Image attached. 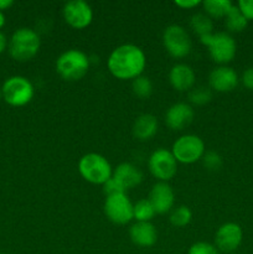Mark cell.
<instances>
[{
  "instance_id": "603a6c76",
  "label": "cell",
  "mask_w": 253,
  "mask_h": 254,
  "mask_svg": "<svg viewBox=\"0 0 253 254\" xmlns=\"http://www.w3.org/2000/svg\"><path fill=\"white\" fill-rule=\"evenodd\" d=\"M155 213V210L148 198H141L133 205V218H135L136 222H150Z\"/></svg>"
},
{
  "instance_id": "e0dca14e",
  "label": "cell",
  "mask_w": 253,
  "mask_h": 254,
  "mask_svg": "<svg viewBox=\"0 0 253 254\" xmlns=\"http://www.w3.org/2000/svg\"><path fill=\"white\" fill-rule=\"evenodd\" d=\"M169 79L170 83L176 91L186 92L191 89L195 84V72L189 64H178L173 66L169 73Z\"/></svg>"
},
{
  "instance_id": "83f0119b",
  "label": "cell",
  "mask_w": 253,
  "mask_h": 254,
  "mask_svg": "<svg viewBox=\"0 0 253 254\" xmlns=\"http://www.w3.org/2000/svg\"><path fill=\"white\" fill-rule=\"evenodd\" d=\"M188 254H221L215 245L208 242H196L189 248Z\"/></svg>"
},
{
  "instance_id": "5bb4252c",
  "label": "cell",
  "mask_w": 253,
  "mask_h": 254,
  "mask_svg": "<svg viewBox=\"0 0 253 254\" xmlns=\"http://www.w3.org/2000/svg\"><path fill=\"white\" fill-rule=\"evenodd\" d=\"M193 109L188 103H175L168 109L165 114V123L173 130H183L192 122Z\"/></svg>"
},
{
  "instance_id": "4fadbf2b",
  "label": "cell",
  "mask_w": 253,
  "mask_h": 254,
  "mask_svg": "<svg viewBox=\"0 0 253 254\" xmlns=\"http://www.w3.org/2000/svg\"><path fill=\"white\" fill-rule=\"evenodd\" d=\"M149 201L153 205L156 213H166L173 208L175 202V193L168 183L159 181L151 188L149 193Z\"/></svg>"
},
{
  "instance_id": "8d00e7d4",
  "label": "cell",
  "mask_w": 253,
  "mask_h": 254,
  "mask_svg": "<svg viewBox=\"0 0 253 254\" xmlns=\"http://www.w3.org/2000/svg\"><path fill=\"white\" fill-rule=\"evenodd\" d=\"M0 254H6V253H0Z\"/></svg>"
},
{
  "instance_id": "f1b7e54d",
  "label": "cell",
  "mask_w": 253,
  "mask_h": 254,
  "mask_svg": "<svg viewBox=\"0 0 253 254\" xmlns=\"http://www.w3.org/2000/svg\"><path fill=\"white\" fill-rule=\"evenodd\" d=\"M103 192L106 193V196H114L119 195V193H126V190L123 189V186L116 180V179L112 176L108 181L103 184Z\"/></svg>"
},
{
  "instance_id": "8992f818",
  "label": "cell",
  "mask_w": 253,
  "mask_h": 254,
  "mask_svg": "<svg viewBox=\"0 0 253 254\" xmlns=\"http://www.w3.org/2000/svg\"><path fill=\"white\" fill-rule=\"evenodd\" d=\"M1 97L12 107L26 106L34 97V86L24 76H11L1 87Z\"/></svg>"
},
{
  "instance_id": "6da1fadb",
  "label": "cell",
  "mask_w": 253,
  "mask_h": 254,
  "mask_svg": "<svg viewBox=\"0 0 253 254\" xmlns=\"http://www.w3.org/2000/svg\"><path fill=\"white\" fill-rule=\"evenodd\" d=\"M107 64L109 72L116 78L134 79L143 73L146 66V57L139 46L124 44L112 51Z\"/></svg>"
},
{
  "instance_id": "5b68a950",
  "label": "cell",
  "mask_w": 253,
  "mask_h": 254,
  "mask_svg": "<svg viewBox=\"0 0 253 254\" xmlns=\"http://www.w3.org/2000/svg\"><path fill=\"white\" fill-rule=\"evenodd\" d=\"M201 44L208 47L211 59L221 64H228L236 56L237 45L235 39L227 32H216L200 37Z\"/></svg>"
},
{
  "instance_id": "277c9868",
  "label": "cell",
  "mask_w": 253,
  "mask_h": 254,
  "mask_svg": "<svg viewBox=\"0 0 253 254\" xmlns=\"http://www.w3.org/2000/svg\"><path fill=\"white\" fill-rule=\"evenodd\" d=\"M78 171L82 178L94 185H103L113 175L109 161L103 155L88 153L79 159Z\"/></svg>"
},
{
  "instance_id": "d4e9b609",
  "label": "cell",
  "mask_w": 253,
  "mask_h": 254,
  "mask_svg": "<svg viewBox=\"0 0 253 254\" xmlns=\"http://www.w3.org/2000/svg\"><path fill=\"white\" fill-rule=\"evenodd\" d=\"M191 218H192V213L190 208L188 206H179L171 212L170 222L175 227H185L190 223Z\"/></svg>"
},
{
  "instance_id": "9a60e30c",
  "label": "cell",
  "mask_w": 253,
  "mask_h": 254,
  "mask_svg": "<svg viewBox=\"0 0 253 254\" xmlns=\"http://www.w3.org/2000/svg\"><path fill=\"white\" fill-rule=\"evenodd\" d=\"M208 84L217 92H231L238 84V76L231 67L220 66L212 69L208 76Z\"/></svg>"
},
{
  "instance_id": "836d02e7",
  "label": "cell",
  "mask_w": 253,
  "mask_h": 254,
  "mask_svg": "<svg viewBox=\"0 0 253 254\" xmlns=\"http://www.w3.org/2000/svg\"><path fill=\"white\" fill-rule=\"evenodd\" d=\"M12 4H14L12 0H0V11L9 9Z\"/></svg>"
},
{
  "instance_id": "7c38bea8",
  "label": "cell",
  "mask_w": 253,
  "mask_h": 254,
  "mask_svg": "<svg viewBox=\"0 0 253 254\" xmlns=\"http://www.w3.org/2000/svg\"><path fill=\"white\" fill-rule=\"evenodd\" d=\"M243 232L235 222L223 223L215 235V246L220 252L230 253L237 250L242 243Z\"/></svg>"
},
{
  "instance_id": "2e32d148",
  "label": "cell",
  "mask_w": 253,
  "mask_h": 254,
  "mask_svg": "<svg viewBox=\"0 0 253 254\" xmlns=\"http://www.w3.org/2000/svg\"><path fill=\"white\" fill-rule=\"evenodd\" d=\"M129 236L134 245L148 248L156 243L158 232L151 222H135L129 230Z\"/></svg>"
},
{
  "instance_id": "484cf974",
  "label": "cell",
  "mask_w": 253,
  "mask_h": 254,
  "mask_svg": "<svg viewBox=\"0 0 253 254\" xmlns=\"http://www.w3.org/2000/svg\"><path fill=\"white\" fill-rule=\"evenodd\" d=\"M211 91L206 87H196L189 94L191 103L197 104V106H203L211 101Z\"/></svg>"
},
{
  "instance_id": "f546056e",
  "label": "cell",
  "mask_w": 253,
  "mask_h": 254,
  "mask_svg": "<svg viewBox=\"0 0 253 254\" xmlns=\"http://www.w3.org/2000/svg\"><path fill=\"white\" fill-rule=\"evenodd\" d=\"M237 6L246 19L253 20V0H240Z\"/></svg>"
},
{
  "instance_id": "30bf717a",
  "label": "cell",
  "mask_w": 253,
  "mask_h": 254,
  "mask_svg": "<svg viewBox=\"0 0 253 254\" xmlns=\"http://www.w3.org/2000/svg\"><path fill=\"white\" fill-rule=\"evenodd\" d=\"M104 213L111 222L126 225L133 218V203L126 193L108 196L104 202Z\"/></svg>"
},
{
  "instance_id": "e575fe53",
  "label": "cell",
  "mask_w": 253,
  "mask_h": 254,
  "mask_svg": "<svg viewBox=\"0 0 253 254\" xmlns=\"http://www.w3.org/2000/svg\"><path fill=\"white\" fill-rule=\"evenodd\" d=\"M4 25H5V15H4V12L0 11V29H1Z\"/></svg>"
},
{
  "instance_id": "ffe728a7",
  "label": "cell",
  "mask_w": 253,
  "mask_h": 254,
  "mask_svg": "<svg viewBox=\"0 0 253 254\" xmlns=\"http://www.w3.org/2000/svg\"><path fill=\"white\" fill-rule=\"evenodd\" d=\"M202 6L206 15L215 19H221L226 17V15L232 9L233 4L230 0H205L202 1Z\"/></svg>"
},
{
  "instance_id": "44dd1931",
  "label": "cell",
  "mask_w": 253,
  "mask_h": 254,
  "mask_svg": "<svg viewBox=\"0 0 253 254\" xmlns=\"http://www.w3.org/2000/svg\"><path fill=\"white\" fill-rule=\"evenodd\" d=\"M225 25L228 31L231 32H241L247 27L248 20L246 19L245 15L241 12L237 5H233L232 9L230 10L225 17Z\"/></svg>"
},
{
  "instance_id": "9c48e42d",
  "label": "cell",
  "mask_w": 253,
  "mask_h": 254,
  "mask_svg": "<svg viewBox=\"0 0 253 254\" xmlns=\"http://www.w3.org/2000/svg\"><path fill=\"white\" fill-rule=\"evenodd\" d=\"M148 165L151 175L164 183H168L170 179H173L178 171V161L175 156L173 155L171 150H166L164 148L153 151L149 158Z\"/></svg>"
},
{
  "instance_id": "cb8c5ba5",
  "label": "cell",
  "mask_w": 253,
  "mask_h": 254,
  "mask_svg": "<svg viewBox=\"0 0 253 254\" xmlns=\"http://www.w3.org/2000/svg\"><path fill=\"white\" fill-rule=\"evenodd\" d=\"M131 88H133L134 94L139 98H149L153 92V83L150 79L145 76H139L133 79L131 82Z\"/></svg>"
},
{
  "instance_id": "ac0fdd59",
  "label": "cell",
  "mask_w": 253,
  "mask_h": 254,
  "mask_svg": "<svg viewBox=\"0 0 253 254\" xmlns=\"http://www.w3.org/2000/svg\"><path fill=\"white\" fill-rule=\"evenodd\" d=\"M112 176L123 186L126 191L135 188L143 181V173L140 171V169L130 163L119 164Z\"/></svg>"
},
{
  "instance_id": "7a4b0ae2",
  "label": "cell",
  "mask_w": 253,
  "mask_h": 254,
  "mask_svg": "<svg viewBox=\"0 0 253 254\" xmlns=\"http://www.w3.org/2000/svg\"><path fill=\"white\" fill-rule=\"evenodd\" d=\"M41 40L35 30L29 27L17 29L10 37L7 44L10 56L20 62H25L36 56L40 50Z\"/></svg>"
},
{
  "instance_id": "7402d4cb",
  "label": "cell",
  "mask_w": 253,
  "mask_h": 254,
  "mask_svg": "<svg viewBox=\"0 0 253 254\" xmlns=\"http://www.w3.org/2000/svg\"><path fill=\"white\" fill-rule=\"evenodd\" d=\"M190 26L200 37L208 34H212L213 30V24L211 17L208 15L202 14V12H198V14H195L191 16Z\"/></svg>"
},
{
  "instance_id": "ba28073f",
  "label": "cell",
  "mask_w": 253,
  "mask_h": 254,
  "mask_svg": "<svg viewBox=\"0 0 253 254\" xmlns=\"http://www.w3.org/2000/svg\"><path fill=\"white\" fill-rule=\"evenodd\" d=\"M163 44L166 51L175 59H183L191 51L190 36L180 25H170L164 30Z\"/></svg>"
},
{
  "instance_id": "d6a6232c",
  "label": "cell",
  "mask_w": 253,
  "mask_h": 254,
  "mask_svg": "<svg viewBox=\"0 0 253 254\" xmlns=\"http://www.w3.org/2000/svg\"><path fill=\"white\" fill-rule=\"evenodd\" d=\"M6 46H7L6 37H5V35L0 31V54H2V52H4V50L6 49Z\"/></svg>"
},
{
  "instance_id": "d590c367",
  "label": "cell",
  "mask_w": 253,
  "mask_h": 254,
  "mask_svg": "<svg viewBox=\"0 0 253 254\" xmlns=\"http://www.w3.org/2000/svg\"><path fill=\"white\" fill-rule=\"evenodd\" d=\"M0 99H1V88H0Z\"/></svg>"
},
{
  "instance_id": "8fae6325",
  "label": "cell",
  "mask_w": 253,
  "mask_h": 254,
  "mask_svg": "<svg viewBox=\"0 0 253 254\" xmlns=\"http://www.w3.org/2000/svg\"><path fill=\"white\" fill-rule=\"evenodd\" d=\"M62 14H63L64 21L77 30L87 27L93 19L92 7L83 0H72V1L66 2Z\"/></svg>"
},
{
  "instance_id": "1f68e13d",
  "label": "cell",
  "mask_w": 253,
  "mask_h": 254,
  "mask_svg": "<svg viewBox=\"0 0 253 254\" xmlns=\"http://www.w3.org/2000/svg\"><path fill=\"white\" fill-rule=\"evenodd\" d=\"M200 4H202V1L200 0H176L175 1L176 6L181 7V9H192Z\"/></svg>"
},
{
  "instance_id": "4dcf8cb0",
  "label": "cell",
  "mask_w": 253,
  "mask_h": 254,
  "mask_svg": "<svg viewBox=\"0 0 253 254\" xmlns=\"http://www.w3.org/2000/svg\"><path fill=\"white\" fill-rule=\"evenodd\" d=\"M242 83L246 88L253 89V67H248L242 74Z\"/></svg>"
},
{
  "instance_id": "4316f807",
  "label": "cell",
  "mask_w": 253,
  "mask_h": 254,
  "mask_svg": "<svg viewBox=\"0 0 253 254\" xmlns=\"http://www.w3.org/2000/svg\"><path fill=\"white\" fill-rule=\"evenodd\" d=\"M202 163L208 171H217L222 166V158L216 151H207L203 154Z\"/></svg>"
},
{
  "instance_id": "52a82bcc",
  "label": "cell",
  "mask_w": 253,
  "mask_h": 254,
  "mask_svg": "<svg viewBox=\"0 0 253 254\" xmlns=\"http://www.w3.org/2000/svg\"><path fill=\"white\" fill-rule=\"evenodd\" d=\"M171 153L178 163L193 164L202 159L205 154V144L200 136L195 134H185L175 140Z\"/></svg>"
},
{
  "instance_id": "3957f363",
  "label": "cell",
  "mask_w": 253,
  "mask_h": 254,
  "mask_svg": "<svg viewBox=\"0 0 253 254\" xmlns=\"http://www.w3.org/2000/svg\"><path fill=\"white\" fill-rule=\"evenodd\" d=\"M89 69V59L83 51L71 49L60 55L56 61V71L66 81H78Z\"/></svg>"
},
{
  "instance_id": "d6986e66",
  "label": "cell",
  "mask_w": 253,
  "mask_h": 254,
  "mask_svg": "<svg viewBox=\"0 0 253 254\" xmlns=\"http://www.w3.org/2000/svg\"><path fill=\"white\" fill-rule=\"evenodd\" d=\"M158 131V119L153 114H141L133 124V134L139 140H149Z\"/></svg>"
}]
</instances>
